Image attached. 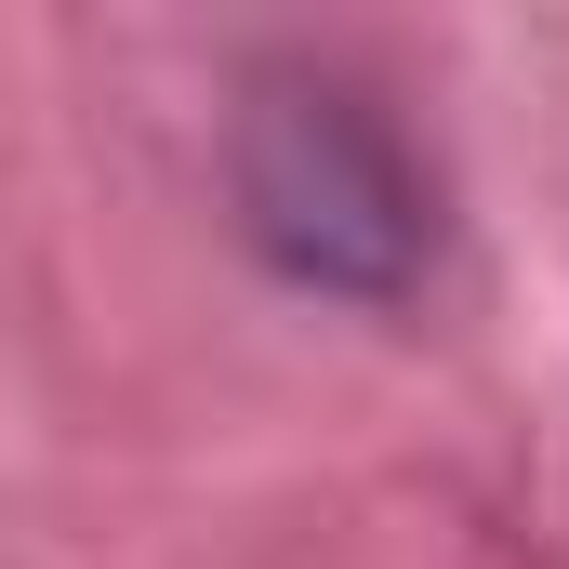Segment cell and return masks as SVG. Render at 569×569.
Masks as SVG:
<instances>
[{"mask_svg":"<svg viewBox=\"0 0 569 569\" xmlns=\"http://www.w3.org/2000/svg\"><path fill=\"white\" fill-rule=\"evenodd\" d=\"M239 212L318 291H398L425 266V172L385 133V107L345 80L266 93V120L239 133Z\"/></svg>","mask_w":569,"mask_h":569,"instance_id":"obj_1","label":"cell"}]
</instances>
